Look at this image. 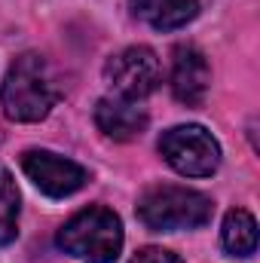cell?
I'll list each match as a JSON object with an SVG mask.
<instances>
[{"mask_svg": "<svg viewBox=\"0 0 260 263\" xmlns=\"http://www.w3.org/2000/svg\"><path fill=\"white\" fill-rule=\"evenodd\" d=\"M150 117L141 107V101H129V98H117L107 95L95 104V126L114 141H135L141 138V132L147 129Z\"/></svg>", "mask_w": 260, "mask_h": 263, "instance_id": "obj_8", "label": "cell"}, {"mask_svg": "<svg viewBox=\"0 0 260 263\" xmlns=\"http://www.w3.org/2000/svg\"><path fill=\"white\" fill-rule=\"evenodd\" d=\"M55 242L65 254L83 263H114L123 251V223L110 208L92 205L67 220Z\"/></svg>", "mask_w": 260, "mask_h": 263, "instance_id": "obj_2", "label": "cell"}, {"mask_svg": "<svg viewBox=\"0 0 260 263\" xmlns=\"http://www.w3.org/2000/svg\"><path fill=\"white\" fill-rule=\"evenodd\" d=\"M211 199L190 187L159 184L150 187L138 199V220L153 233H178V230H196L211 220Z\"/></svg>", "mask_w": 260, "mask_h": 263, "instance_id": "obj_3", "label": "cell"}, {"mask_svg": "<svg viewBox=\"0 0 260 263\" xmlns=\"http://www.w3.org/2000/svg\"><path fill=\"white\" fill-rule=\"evenodd\" d=\"M220 245L233 257H251L257 251V220L245 208H233L220 227Z\"/></svg>", "mask_w": 260, "mask_h": 263, "instance_id": "obj_10", "label": "cell"}, {"mask_svg": "<svg viewBox=\"0 0 260 263\" xmlns=\"http://www.w3.org/2000/svg\"><path fill=\"white\" fill-rule=\"evenodd\" d=\"M22 168L40 193H46L52 199L73 196L77 190H83L89 184V172L80 162L59 156L52 150H28L22 156Z\"/></svg>", "mask_w": 260, "mask_h": 263, "instance_id": "obj_6", "label": "cell"}, {"mask_svg": "<svg viewBox=\"0 0 260 263\" xmlns=\"http://www.w3.org/2000/svg\"><path fill=\"white\" fill-rule=\"evenodd\" d=\"M18 236V187L12 175L0 165V245Z\"/></svg>", "mask_w": 260, "mask_h": 263, "instance_id": "obj_11", "label": "cell"}, {"mask_svg": "<svg viewBox=\"0 0 260 263\" xmlns=\"http://www.w3.org/2000/svg\"><path fill=\"white\" fill-rule=\"evenodd\" d=\"M104 83L117 98L141 101L153 95L162 83V65L150 46H129L107 59L104 65Z\"/></svg>", "mask_w": 260, "mask_h": 263, "instance_id": "obj_5", "label": "cell"}, {"mask_svg": "<svg viewBox=\"0 0 260 263\" xmlns=\"http://www.w3.org/2000/svg\"><path fill=\"white\" fill-rule=\"evenodd\" d=\"M132 263H184L178 254H172V251H165V248H141Z\"/></svg>", "mask_w": 260, "mask_h": 263, "instance_id": "obj_12", "label": "cell"}, {"mask_svg": "<svg viewBox=\"0 0 260 263\" xmlns=\"http://www.w3.org/2000/svg\"><path fill=\"white\" fill-rule=\"evenodd\" d=\"M162 159L184 178H211L220 168V144L205 126H175L159 138Z\"/></svg>", "mask_w": 260, "mask_h": 263, "instance_id": "obj_4", "label": "cell"}, {"mask_svg": "<svg viewBox=\"0 0 260 263\" xmlns=\"http://www.w3.org/2000/svg\"><path fill=\"white\" fill-rule=\"evenodd\" d=\"M211 89V67L196 46H178L172 59V92L181 104L199 107Z\"/></svg>", "mask_w": 260, "mask_h": 263, "instance_id": "obj_7", "label": "cell"}, {"mask_svg": "<svg viewBox=\"0 0 260 263\" xmlns=\"http://www.w3.org/2000/svg\"><path fill=\"white\" fill-rule=\"evenodd\" d=\"M59 101V80L52 65L40 52L18 55L3 80L0 104L3 114L15 123H40Z\"/></svg>", "mask_w": 260, "mask_h": 263, "instance_id": "obj_1", "label": "cell"}, {"mask_svg": "<svg viewBox=\"0 0 260 263\" xmlns=\"http://www.w3.org/2000/svg\"><path fill=\"white\" fill-rule=\"evenodd\" d=\"M129 9L156 31H178L199 15V0H129Z\"/></svg>", "mask_w": 260, "mask_h": 263, "instance_id": "obj_9", "label": "cell"}]
</instances>
